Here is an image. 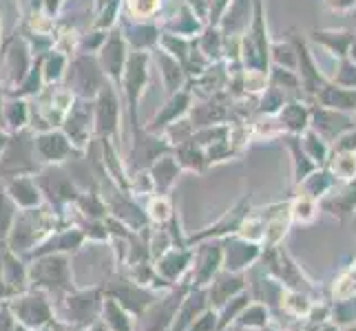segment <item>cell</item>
Instances as JSON below:
<instances>
[{"label": "cell", "mask_w": 356, "mask_h": 331, "mask_svg": "<svg viewBox=\"0 0 356 331\" xmlns=\"http://www.w3.org/2000/svg\"><path fill=\"white\" fill-rule=\"evenodd\" d=\"M352 58L356 60V40H354V46H352Z\"/></svg>", "instance_id": "3"}, {"label": "cell", "mask_w": 356, "mask_h": 331, "mask_svg": "<svg viewBox=\"0 0 356 331\" xmlns=\"http://www.w3.org/2000/svg\"><path fill=\"white\" fill-rule=\"evenodd\" d=\"M321 100L327 106H334V108H348V110H356V91H346V89H327Z\"/></svg>", "instance_id": "1"}, {"label": "cell", "mask_w": 356, "mask_h": 331, "mask_svg": "<svg viewBox=\"0 0 356 331\" xmlns=\"http://www.w3.org/2000/svg\"><path fill=\"white\" fill-rule=\"evenodd\" d=\"M327 5L332 7V9H339V11H343V9H350V7H354V5H356V0H327Z\"/></svg>", "instance_id": "2"}]
</instances>
